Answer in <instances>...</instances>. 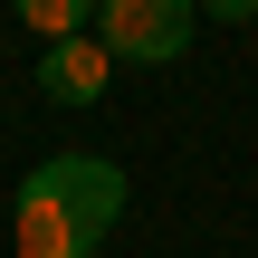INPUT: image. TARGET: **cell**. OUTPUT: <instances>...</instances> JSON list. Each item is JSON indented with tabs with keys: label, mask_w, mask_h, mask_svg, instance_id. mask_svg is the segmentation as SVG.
Instances as JSON below:
<instances>
[{
	"label": "cell",
	"mask_w": 258,
	"mask_h": 258,
	"mask_svg": "<svg viewBox=\"0 0 258 258\" xmlns=\"http://www.w3.org/2000/svg\"><path fill=\"white\" fill-rule=\"evenodd\" d=\"M38 86H48V105H96L105 86H115V48L105 38H48V57H38Z\"/></svg>",
	"instance_id": "obj_3"
},
{
	"label": "cell",
	"mask_w": 258,
	"mask_h": 258,
	"mask_svg": "<svg viewBox=\"0 0 258 258\" xmlns=\"http://www.w3.org/2000/svg\"><path fill=\"white\" fill-rule=\"evenodd\" d=\"M124 220V172L105 153H48L10 201V258H96Z\"/></svg>",
	"instance_id": "obj_1"
},
{
	"label": "cell",
	"mask_w": 258,
	"mask_h": 258,
	"mask_svg": "<svg viewBox=\"0 0 258 258\" xmlns=\"http://www.w3.org/2000/svg\"><path fill=\"white\" fill-rule=\"evenodd\" d=\"M19 10V29H38V38H77L86 19H96V0H10Z\"/></svg>",
	"instance_id": "obj_4"
},
{
	"label": "cell",
	"mask_w": 258,
	"mask_h": 258,
	"mask_svg": "<svg viewBox=\"0 0 258 258\" xmlns=\"http://www.w3.org/2000/svg\"><path fill=\"white\" fill-rule=\"evenodd\" d=\"M191 10H201V19H230V29H249V19H258V0H191Z\"/></svg>",
	"instance_id": "obj_5"
},
{
	"label": "cell",
	"mask_w": 258,
	"mask_h": 258,
	"mask_svg": "<svg viewBox=\"0 0 258 258\" xmlns=\"http://www.w3.org/2000/svg\"><path fill=\"white\" fill-rule=\"evenodd\" d=\"M191 29H201L191 0H96V38L115 48V67H172Z\"/></svg>",
	"instance_id": "obj_2"
}]
</instances>
